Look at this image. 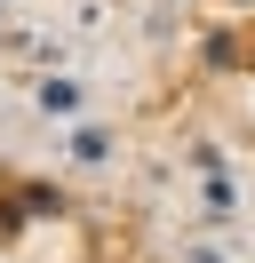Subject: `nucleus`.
<instances>
[{
	"mask_svg": "<svg viewBox=\"0 0 255 263\" xmlns=\"http://www.w3.org/2000/svg\"><path fill=\"white\" fill-rule=\"evenodd\" d=\"M40 104H48L56 120H72V112H80V88H72V80H48V88H40Z\"/></svg>",
	"mask_w": 255,
	"mask_h": 263,
	"instance_id": "obj_1",
	"label": "nucleus"
}]
</instances>
